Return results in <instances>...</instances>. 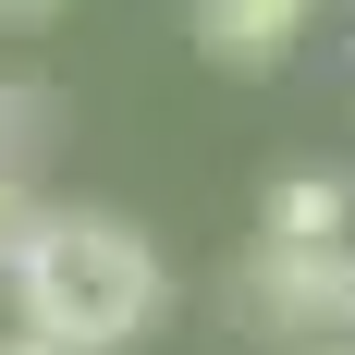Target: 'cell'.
<instances>
[{"label":"cell","mask_w":355,"mask_h":355,"mask_svg":"<svg viewBox=\"0 0 355 355\" xmlns=\"http://www.w3.org/2000/svg\"><path fill=\"white\" fill-rule=\"evenodd\" d=\"M306 25H319V0H196V49L220 73H282Z\"/></svg>","instance_id":"obj_3"},{"label":"cell","mask_w":355,"mask_h":355,"mask_svg":"<svg viewBox=\"0 0 355 355\" xmlns=\"http://www.w3.org/2000/svg\"><path fill=\"white\" fill-rule=\"evenodd\" d=\"M245 306L282 343H355V233L343 245H257L245 257Z\"/></svg>","instance_id":"obj_2"},{"label":"cell","mask_w":355,"mask_h":355,"mask_svg":"<svg viewBox=\"0 0 355 355\" xmlns=\"http://www.w3.org/2000/svg\"><path fill=\"white\" fill-rule=\"evenodd\" d=\"M12 123H37V98H25V86H0V159H12Z\"/></svg>","instance_id":"obj_6"},{"label":"cell","mask_w":355,"mask_h":355,"mask_svg":"<svg viewBox=\"0 0 355 355\" xmlns=\"http://www.w3.org/2000/svg\"><path fill=\"white\" fill-rule=\"evenodd\" d=\"M25 233H37V196H25V172L0 159V270H12V245H25Z\"/></svg>","instance_id":"obj_5"},{"label":"cell","mask_w":355,"mask_h":355,"mask_svg":"<svg viewBox=\"0 0 355 355\" xmlns=\"http://www.w3.org/2000/svg\"><path fill=\"white\" fill-rule=\"evenodd\" d=\"M0 355H62V343H37V331H12V343H0Z\"/></svg>","instance_id":"obj_8"},{"label":"cell","mask_w":355,"mask_h":355,"mask_svg":"<svg viewBox=\"0 0 355 355\" xmlns=\"http://www.w3.org/2000/svg\"><path fill=\"white\" fill-rule=\"evenodd\" d=\"M0 12H12V25H37V12H62V0H0Z\"/></svg>","instance_id":"obj_7"},{"label":"cell","mask_w":355,"mask_h":355,"mask_svg":"<svg viewBox=\"0 0 355 355\" xmlns=\"http://www.w3.org/2000/svg\"><path fill=\"white\" fill-rule=\"evenodd\" d=\"M355 233V184L343 172H282L257 209V245H343Z\"/></svg>","instance_id":"obj_4"},{"label":"cell","mask_w":355,"mask_h":355,"mask_svg":"<svg viewBox=\"0 0 355 355\" xmlns=\"http://www.w3.org/2000/svg\"><path fill=\"white\" fill-rule=\"evenodd\" d=\"M0 282H12V319L62 355H123L159 319V245L123 209H37Z\"/></svg>","instance_id":"obj_1"},{"label":"cell","mask_w":355,"mask_h":355,"mask_svg":"<svg viewBox=\"0 0 355 355\" xmlns=\"http://www.w3.org/2000/svg\"><path fill=\"white\" fill-rule=\"evenodd\" d=\"M319 355H355V343H319Z\"/></svg>","instance_id":"obj_9"}]
</instances>
